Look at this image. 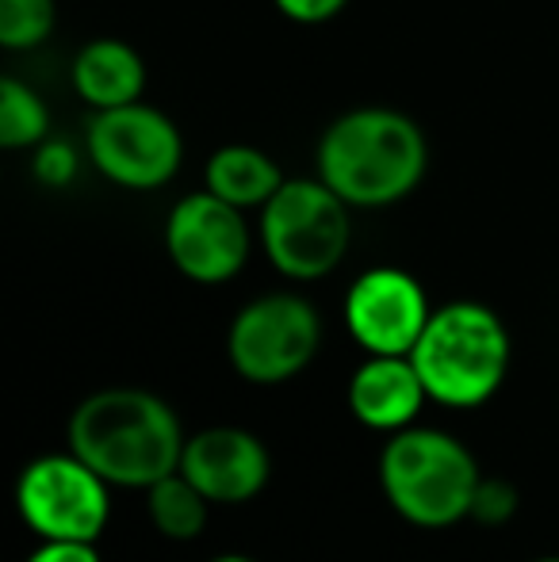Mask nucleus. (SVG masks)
I'll list each match as a JSON object with an SVG mask.
<instances>
[{"instance_id": "nucleus-14", "label": "nucleus", "mask_w": 559, "mask_h": 562, "mask_svg": "<svg viewBox=\"0 0 559 562\" xmlns=\"http://www.w3.org/2000/svg\"><path fill=\"white\" fill-rule=\"evenodd\" d=\"M203 180H208V192H215L219 200L246 211V207H265L280 192L283 172L265 149L242 146L238 142V146H223L211 154Z\"/></svg>"}, {"instance_id": "nucleus-4", "label": "nucleus", "mask_w": 559, "mask_h": 562, "mask_svg": "<svg viewBox=\"0 0 559 562\" xmlns=\"http://www.w3.org/2000/svg\"><path fill=\"white\" fill-rule=\"evenodd\" d=\"M479 479L471 451L437 429H399L380 456L383 494L418 528H448L471 517Z\"/></svg>"}, {"instance_id": "nucleus-1", "label": "nucleus", "mask_w": 559, "mask_h": 562, "mask_svg": "<svg viewBox=\"0 0 559 562\" xmlns=\"http://www.w3.org/2000/svg\"><path fill=\"white\" fill-rule=\"evenodd\" d=\"M188 440L180 422L157 394L112 386L85 398L69 417V448L104 482L149 490L180 471Z\"/></svg>"}, {"instance_id": "nucleus-2", "label": "nucleus", "mask_w": 559, "mask_h": 562, "mask_svg": "<svg viewBox=\"0 0 559 562\" xmlns=\"http://www.w3.org/2000/svg\"><path fill=\"white\" fill-rule=\"evenodd\" d=\"M429 146L411 115L357 108L326 126L318 142V177L349 207H391L422 184Z\"/></svg>"}, {"instance_id": "nucleus-18", "label": "nucleus", "mask_w": 559, "mask_h": 562, "mask_svg": "<svg viewBox=\"0 0 559 562\" xmlns=\"http://www.w3.org/2000/svg\"><path fill=\"white\" fill-rule=\"evenodd\" d=\"M517 509V490L506 479H479L476 497H471V517L479 525H502Z\"/></svg>"}, {"instance_id": "nucleus-7", "label": "nucleus", "mask_w": 559, "mask_h": 562, "mask_svg": "<svg viewBox=\"0 0 559 562\" xmlns=\"http://www.w3.org/2000/svg\"><path fill=\"white\" fill-rule=\"evenodd\" d=\"M322 340L318 314L299 295H261L234 318L226 352L249 383H283L314 360Z\"/></svg>"}, {"instance_id": "nucleus-23", "label": "nucleus", "mask_w": 559, "mask_h": 562, "mask_svg": "<svg viewBox=\"0 0 559 562\" xmlns=\"http://www.w3.org/2000/svg\"><path fill=\"white\" fill-rule=\"evenodd\" d=\"M537 562H559V559H537Z\"/></svg>"}, {"instance_id": "nucleus-11", "label": "nucleus", "mask_w": 559, "mask_h": 562, "mask_svg": "<svg viewBox=\"0 0 559 562\" xmlns=\"http://www.w3.org/2000/svg\"><path fill=\"white\" fill-rule=\"evenodd\" d=\"M180 471H185L211 502L238 505L265 490L272 459L254 432L219 425V429H203L188 440L185 456H180Z\"/></svg>"}, {"instance_id": "nucleus-12", "label": "nucleus", "mask_w": 559, "mask_h": 562, "mask_svg": "<svg viewBox=\"0 0 559 562\" xmlns=\"http://www.w3.org/2000/svg\"><path fill=\"white\" fill-rule=\"evenodd\" d=\"M425 383L411 356H372L357 368L349 383V409L360 425L380 432H399L418 417Z\"/></svg>"}, {"instance_id": "nucleus-16", "label": "nucleus", "mask_w": 559, "mask_h": 562, "mask_svg": "<svg viewBox=\"0 0 559 562\" xmlns=\"http://www.w3.org/2000/svg\"><path fill=\"white\" fill-rule=\"evenodd\" d=\"M51 131V112L38 100L35 89H27L15 77L0 81V146L4 149H27L38 146Z\"/></svg>"}, {"instance_id": "nucleus-22", "label": "nucleus", "mask_w": 559, "mask_h": 562, "mask_svg": "<svg viewBox=\"0 0 559 562\" xmlns=\"http://www.w3.org/2000/svg\"><path fill=\"white\" fill-rule=\"evenodd\" d=\"M211 562H257V559H246V555H219V559H211Z\"/></svg>"}, {"instance_id": "nucleus-20", "label": "nucleus", "mask_w": 559, "mask_h": 562, "mask_svg": "<svg viewBox=\"0 0 559 562\" xmlns=\"http://www.w3.org/2000/svg\"><path fill=\"white\" fill-rule=\"evenodd\" d=\"M272 4L295 23H326V20H334L349 0H272Z\"/></svg>"}, {"instance_id": "nucleus-17", "label": "nucleus", "mask_w": 559, "mask_h": 562, "mask_svg": "<svg viewBox=\"0 0 559 562\" xmlns=\"http://www.w3.org/2000/svg\"><path fill=\"white\" fill-rule=\"evenodd\" d=\"M54 20H58L54 0H0V46L31 50L51 38Z\"/></svg>"}, {"instance_id": "nucleus-3", "label": "nucleus", "mask_w": 559, "mask_h": 562, "mask_svg": "<svg viewBox=\"0 0 559 562\" xmlns=\"http://www.w3.org/2000/svg\"><path fill=\"white\" fill-rule=\"evenodd\" d=\"M425 394L440 406H483L510 368V334L483 303H448L429 314L411 352Z\"/></svg>"}, {"instance_id": "nucleus-8", "label": "nucleus", "mask_w": 559, "mask_h": 562, "mask_svg": "<svg viewBox=\"0 0 559 562\" xmlns=\"http://www.w3.org/2000/svg\"><path fill=\"white\" fill-rule=\"evenodd\" d=\"M20 517L43 540L92 543L108 525V482L81 456H43L20 474Z\"/></svg>"}, {"instance_id": "nucleus-19", "label": "nucleus", "mask_w": 559, "mask_h": 562, "mask_svg": "<svg viewBox=\"0 0 559 562\" xmlns=\"http://www.w3.org/2000/svg\"><path fill=\"white\" fill-rule=\"evenodd\" d=\"M35 172H38V180H46V184H54V188L69 184V180H74V172H77L74 149L62 146V142L43 146V149H38V157H35Z\"/></svg>"}, {"instance_id": "nucleus-9", "label": "nucleus", "mask_w": 559, "mask_h": 562, "mask_svg": "<svg viewBox=\"0 0 559 562\" xmlns=\"http://www.w3.org/2000/svg\"><path fill=\"white\" fill-rule=\"evenodd\" d=\"M165 249L177 272L195 283H226L249 260V226L242 207L215 192H195L172 207L165 223Z\"/></svg>"}, {"instance_id": "nucleus-13", "label": "nucleus", "mask_w": 559, "mask_h": 562, "mask_svg": "<svg viewBox=\"0 0 559 562\" xmlns=\"http://www.w3.org/2000/svg\"><path fill=\"white\" fill-rule=\"evenodd\" d=\"M74 89L97 112L135 104L146 89V66L135 46L120 38H92L74 58Z\"/></svg>"}, {"instance_id": "nucleus-15", "label": "nucleus", "mask_w": 559, "mask_h": 562, "mask_svg": "<svg viewBox=\"0 0 559 562\" xmlns=\"http://www.w3.org/2000/svg\"><path fill=\"white\" fill-rule=\"evenodd\" d=\"M149 494V520L169 540H195L208 528V505L211 497L188 479L185 471L165 474L161 482L146 490Z\"/></svg>"}, {"instance_id": "nucleus-10", "label": "nucleus", "mask_w": 559, "mask_h": 562, "mask_svg": "<svg viewBox=\"0 0 559 562\" xmlns=\"http://www.w3.org/2000/svg\"><path fill=\"white\" fill-rule=\"evenodd\" d=\"M429 314L422 283L403 268H372L345 295V326L372 356H411Z\"/></svg>"}, {"instance_id": "nucleus-5", "label": "nucleus", "mask_w": 559, "mask_h": 562, "mask_svg": "<svg viewBox=\"0 0 559 562\" xmlns=\"http://www.w3.org/2000/svg\"><path fill=\"white\" fill-rule=\"evenodd\" d=\"M349 203L326 180H283L261 207V245L288 280H322L349 249Z\"/></svg>"}, {"instance_id": "nucleus-21", "label": "nucleus", "mask_w": 559, "mask_h": 562, "mask_svg": "<svg viewBox=\"0 0 559 562\" xmlns=\"http://www.w3.org/2000/svg\"><path fill=\"white\" fill-rule=\"evenodd\" d=\"M27 562H100V555L85 540H46Z\"/></svg>"}, {"instance_id": "nucleus-6", "label": "nucleus", "mask_w": 559, "mask_h": 562, "mask_svg": "<svg viewBox=\"0 0 559 562\" xmlns=\"http://www.w3.org/2000/svg\"><path fill=\"white\" fill-rule=\"evenodd\" d=\"M89 157L112 184L149 192L177 177L185 161V138L169 115L135 100L97 112L89 126Z\"/></svg>"}]
</instances>
